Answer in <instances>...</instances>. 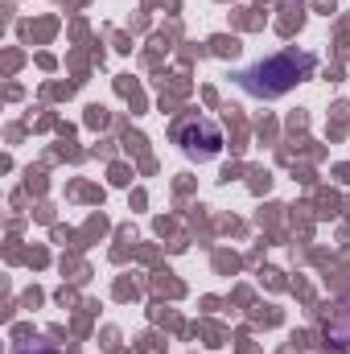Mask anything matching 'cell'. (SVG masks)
I'll use <instances>...</instances> for the list:
<instances>
[{
  "label": "cell",
  "mask_w": 350,
  "mask_h": 354,
  "mask_svg": "<svg viewBox=\"0 0 350 354\" xmlns=\"http://www.w3.org/2000/svg\"><path fill=\"white\" fill-rule=\"evenodd\" d=\"M317 71V54L309 50H284V54H272V58H260L256 66L239 71V87L248 91L252 99H284L293 87H301L305 79H313Z\"/></svg>",
  "instance_id": "1"
},
{
  "label": "cell",
  "mask_w": 350,
  "mask_h": 354,
  "mask_svg": "<svg viewBox=\"0 0 350 354\" xmlns=\"http://www.w3.org/2000/svg\"><path fill=\"white\" fill-rule=\"evenodd\" d=\"M174 145L190 157V161H198V165H206V161H214L219 153H223V128H219V120H210V115H181L174 124Z\"/></svg>",
  "instance_id": "2"
},
{
  "label": "cell",
  "mask_w": 350,
  "mask_h": 354,
  "mask_svg": "<svg viewBox=\"0 0 350 354\" xmlns=\"http://www.w3.org/2000/svg\"><path fill=\"white\" fill-rule=\"evenodd\" d=\"M326 338H330V346L350 354V292L334 305V313L326 317Z\"/></svg>",
  "instance_id": "3"
},
{
  "label": "cell",
  "mask_w": 350,
  "mask_h": 354,
  "mask_svg": "<svg viewBox=\"0 0 350 354\" xmlns=\"http://www.w3.org/2000/svg\"><path fill=\"white\" fill-rule=\"evenodd\" d=\"M12 354H58L54 346H46V342H25V346H17Z\"/></svg>",
  "instance_id": "4"
}]
</instances>
